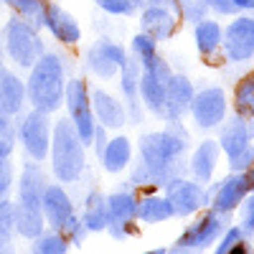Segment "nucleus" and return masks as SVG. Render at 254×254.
<instances>
[{
  "mask_svg": "<svg viewBox=\"0 0 254 254\" xmlns=\"http://www.w3.org/2000/svg\"><path fill=\"white\" fill-rule=\"evenodd\" d=\"M140 163L132 171V183L137 186H168L181 178V158L188 150V132L181 127V120H168L165 130L145 132L137 140Z\"/></svg>",
  "mask_w": 254,
  "mask_h": 254,
  "instance_id": "f257e3e1",
  "label": "nucleus"
},
{
  "mask_svg": "<svg viewBox=\"0 0 254 254\" xmlns=\"http://www.w3.org/2000/svg\"><path fill=\"white\" fill-rule=\"evenodd\" d=\"M64 94H66V66L59 54L46 51L41 56L26 79V97L28 104L38 112H56L64 104Z\"/></svg>",
  "mask_w": 254,
  "mask_h": 254,
  "instance_id": "f03ea898",
  "label": "nucleus"
},
{
  "mask_svg": "<svg viewBox=\"0 0 254 254\" xmlns=\"http://www.w3.org/2000/svg\"><path fill=\"white\" fill-rule=\"evenodd\" d=\"M84 145L79 132L74 130L71 120H59L51 130V171L56 176V181L61 183H74L79 181V176L84 173Z\"/></svg>",
  "mask_w": 254,
  "mask_h": 254,
  "instance_id": "7ed1b4c3",
  "label": "nucleus"
},
{
  "mask_svg": "<svg viewBox=\"0 0 254 254\" xmlns=\"http://www.w3.org/2000/svg\"><path fill=\"white\" fill-rule=\"evenodd\" d=\"M3 49L10 61L20 69H33V64L46 54V46L38 36V28L26 23L23 18H10L3 28Z\"/></svg>",
  "mask_w": 254,
  "mask_h": 254,
  "instance_id": "20e7f679",
  "label": "nucleus"
},
{
  "mask_svg": "<svg viewBox=\"0 0 254 254\" xmlns=\"http://www.w3.org/2000/svg\"><path fill=\"white\" fill-rule=\"evenodd\" d=\"M51 120L46 112H38V110H31L20 117L18 122V140L23 145V150L31 160L36 163H44L49 158V150H51Z\"/></svg>",
  "mask_w": 254,
  "mask_h": 254,
  "instance_id": "39448f33",
  "label": "nucleus"
},
{
  "mask_svg": "<svg viewBox=\"0 0 254 254\" xmlns=\"http://www.w3.org/2000/svg\"><path fill=\"white\" fill-rule=\"evenodd\" d=\"M64 104L69 110V120L74 125V130L79 132L84 145H92L97 122H94V112H92V99H89V89L84 79H69L66 81V94H64Z\"/></svg>",
  "mask_w": 254,
  "mask_h": 254,
  "instance_id": "423d86ee",
  "label": "nucleus"
},
{
  "mask_svg": "<svg viewBox=\"0 0 254 254\" xmlns=\"http://www.w3.org/2000/svg\"><path fill=\"white\" fill-rule=\"evenodd\" d=\"M229 214H219V211L211 208L208 214L198 216L193 224H188L186 231L181 234V239L176 244L181 247H188V249H206L211 244H216L221 237H224V231L229 229Z\"/></svg>",
  "mask_w": 254,
  "mask_h": 254,
  "instance_id": "0eeeda50",
  "label": "nucleus"
},
{
  "mask_svg": "<svg viewBox=\"0 0 254 254\" xmlns=\"http://www.w3.org/2000/svg\"><path fill=\"white\" fill-rule=\"evenodd\" d=\"M221 49L229 61H249L254 56V10L237 15L231 23L224 28V41Z\"/></svg>",
  "mask_w": 254,
  "mask_h": 254,
  "instance_id": "6e6552de",
  "label": "nucleus"
},
{
  "mask_svg": "<svg viewBox=\"0 0 254 254\" xmlns=\"http://www.w3.org/2000/svg\"><path fill=\"white\" fill-rule=\"evenodd\" d=\"M190 117L201 130H214L226 117V94L221 87H203L193 94Z\"/></svg>",
  "mask_w": 254,
  "mask_h": 254,
  "instance_id": "1a4fd4ad",
  "label": "nucleus"
},
{
  "mask_svg": "<svg viewBox=\"0 0 254 254\" xmlns=\"http://www.w3.org/2000/svg\"><path fill=\"white\" fill-rule=\"evenodd\" d=\"M165 198L173 208V216H190L206 203H211V196L203 190V186L183 176L165 186Z\"/></svg>",
  "mask_w": 254,
  "mask_h": 254,
  "instance_id": "9d476101",
  "label": "nucleus"
},
{
  "mask_svg": "<svg viewBox=\"0 0 254 254\" xmlns=\"http://www.w3.org/2000/svg\"><path fill=\"white\" fill-rule=\"evenodd\" d=\"M137 219V198L130 190H117L107 196V231L117 242L132 234V221Z\"/></svg>",
  "mask_w": 254,
  "mask_h": 254,
  "instance_id": "9b49d317",
  "label": "nucleus"
},
{
  "mask_svg": "<svg viewBox=\"0 0 254 254\" xmlns=\"http://www.w3.org/2000/svg\"><path fill=\"white\" fill-rule=\"evenodd\" d=\"M125 61H127V51L117 44V41H110V38L97 41V44L89 46V51H87V69L92 74H97L99 79L120 76Z\"/></svg>",
  "mask_w": 254,
  "mask_h": 254,
  "instance_id": "f8f14e48",
  "label": "nucleus"
},
{
  "mask_svg": "<svg viewBox=\"0 0 254 254\" xmlns=\"http://www.w3.org/2000/svg\"><path fill=\"white\" fill-rule=\"evenodd\" d=\"M41 211H44L46 226H51V231H61L64 224L74 216L71 198L59 183H49L46 186L44 198H41Z\"/></svg>",
  "mask_w": 254,
  "mask_h": 254,
  "instance_id": "ddd939ff",
  "label": "nucleus"
},
{
  "mask_svg": "<svg viewBox=\"0 0 254 254\" xmlns=\"http://www.w3.org/2000/svg\"><path fill=\"white\" fill-rule=\"evenodd\" d=\"M249 196V186L244 173H231L226 176L219 186H214V196H211V208L219 214H231L237 206L244 203V198Z\"/></svg>",
  "mask_w": 254,
  "mask_h": 254,
  "instance_id": "4468645a",
  "label": "nucleus"
},
{
  "mask_svg": "<svg viewBox=\"0 0 254 254\" xmlns=\"http://www.w3.org/2000/svg\"><path fill=\"white\" fill-rule=\"evenodd\" d=\"M46 176L41 171V165L36 160H28L23 165V173H20L18 181V206L23 208H33L41 211V198H44V190H46Z\"/></svg>",
  "mask_w": 254,
  "mask_h": 254,
  "instance_id": "2eb2a0df",
  "label": "nucleus"
},
{
  "mask_svg": "<svg viewBox=\"0 0 254 254\" xmlns=\"http://www.w3.org/2000/svg\"><path fill=\"white\" fill-rule=\"evenodd\" d=\"M89 99H92L94 120L104 130H120V127L127 125V107L120 99H115L110 92L94 89V92H89Z\"/></svg>",
  "mask_w": 254,
  "mask_h": 254,
  "instance_id": "dca6fc26",
  "label": "nucleus"
},
{
  "mask_svg": "<svg viewBox=\"0 0 254 254\" xmlns=\"http://www.w3.org/2000/svg\"><path fill=\"white\" fill-rule=\"evenodd\" d=\"M193 84L183 74H173L165 84V120H181L186 112H190L193 102Z\"/></svg>",
  "mask_w": 254,
  "mask_h": 254,
  "instance_id": "f3484780",
  "label": "nucleus"
},
{
  "mask_svg": "<svg viewBox=\"0 0 254 254\" xmlns=\"http://www.w3.org/2000/svg\"><path fill=\"white\" fill-rule=\"evenodd\" d=\"M44 28H49V33L61 41L64 46H74L81 41V28H79V20L69 13L64 10L61 5L56 3H49L46 5V20H44Z\"/></svg>",
  "mask_w": 254,
  "mask_h": 254,
  "instance_id": "a211bd4d",
  "label": "nucleus"
},
{
  "mask_svg": "<svg viewBox=\"0 0 254 254\" xmlns=\"http://www.w3.org/2000/svg\"><path fill=\"white\" fill-rule=\"evenodd\" d=\"M140 76H142V64L135 59V56H127L125 66L120 71V87H122V94H125V102H127V115L135 120V125L142 120V112H140Z\"/></svg>",
  "mask_w": 254,
  "mask_h": 254,
  "instance_id": "6ab92c4d",
  "label": "nucleus"
},
{
  "mask_svg": "<svg viewBox=\"0 0 254 254\" xmlns=\"http://www.w3.org/2000/svg\"><path fill=\"white\" fill-rule=\"evenodd\" d=\"M26 81L20 79L15 71L0 66V107H3L8 115H20L26 107Z\"/></svg>",
  "mask_w": 254,
  "mask_h": 254,
  "instance_id": "aec40b11",
  "label": "nucleus"
},
{
  "mask_svg": "<svg viewBox=\"0 0 254 254\" xmlns=\"http://www.w3.org/2000/svg\"><path fill=\"white\" fill-rule=\"evenodd\" d=\"M219 155H221L219 140H203L196 150H193L188 171H190V176L196 178V183L203 186V183L211 181V176H214V168H216V163H219Z\"/></svg>",
  "mask_w": 254,
  "mask_h": 254,
  "instance_id": "412c9836",
  "label": "nucleus"
},
{
  "mask_svg": "<svg viewBox=\"0 0 254 254\" xmlns=\"http://www.w3.org/2000/svg\"><path fill=\"white\" fill-rule=\"evenodd\" d=\"M140 26H142V33H147L150 38L168 41L176 33V15L168 8H145L140 15Z\"/></svg>",
  "mask_w": 254,
  "mask_h": 254,
  "instance_id": "4be33fe9",
  "label": "nucleus"
},
{
  "mask_svg": "<svg viewBox=\"0 0 254 254\" xmlns=\"http://www.w3.org/2000/svg\"><path fill=\"white\" fill-rule=\"evenodd\" d=\"M252 135H249V125H247V117H239L234 115L226 125H221V135H219V145L221 150L231 158L237 155L239 150H244V147H249L252 142Z\"/></svg>",
  "mask_w": 254,
  "mask_h": 254,
  "instance_id": "5701e85b",
  "label": "nucleus"
},
{
  "mask_svg": "<svg viewBox=\"0 0 254 254\" xmlns=\"http://www.w3.org/2000/svg\"><path fill=\"white\" fill-rule=\"evenodd\" d=\"M165 84L168 79L153 71H142L140 76V102L158 117H165Z\"/></svg>",
  "mask_w": 254,
  "mask_h": 254,
  "instance_id": "b1692460",
  "label": "nucleus"
},
{
  "mask_svg": "<svg viewBox=\"0 0 254 254\" xmlns=\"http://www.w3.org/2000/svg\"><path fill=\"white\" fill-rule=\"evenodd\" d=\"M99 158H102V165H104L107 173H122L132 160V142L127 137H122V135H117L104 145Z\"/></svg>",
  "mask_w": 254,
  "mask_h": 254,
  "instance_id": "393cba45",
  "label": "nucleus"
},
{
  "mask_svg": "<svg viewBox=\"0 0 254 254\" xmlns=\"http://www.w3.org/2000/svg\"><path fill=\"white\" fill-rule=\"evenodd\" d=\"M193 41H196V49L201 56H211L221 49V41H224V31L216 20H201V23L193 26Z\"/></svg>",
  "mask_w": 254,
  "mask_h": 254,
  "instance_id": "a878e982",
  "label": "nucleus"
},
{
  "mask_svg": "<svg viewBox=\"0 0 254 254\" xmlns=\"http://www.w3.org/2000/svg\"><path fill=\"white\" fill-rule=\"evenodd\" d=\"M81 224L87 231H107V198L99 190H92L84 203Z\"/></svg>",
  "mask_w": 254,
  "mask_h": 254,
  "instance_id": "bb28decb",
  "label": "nucleus"
},
{
  "mask_svg": "<svg viewBox=\"0 0 254 254\" xmlns=\"http://www.w3.org/2000/svg\"><path fill=\"white\" fill-rule=\"evenodd\" d=\"M137 219L145 224H160L173 219V208L165 196H145L142 201H137Z\"/></svg>",
  "mask_w": 254,
  "mask_h": 254,
  "instance_id": "cd10ccee",
  "label": "nucleus"
},
{
  "mask_svg": "<svg viewBox=\"0 0 254 254\" xmlns=\"http://www.w3.org/2000/svg\"><path fill=\"white\" fill-rule=\"evenodd\" d=\"M46 229V219L44 211H33V208H23L15 203V231L26 239H38Z\"/></svg>",
  "mask_w": 254,
  "mask_h": 254,
  "instance_id": "c85d7f7f",
  "label": "nucleus"
},
{
  "mask_svg": "<svg viewBox=\"0 0 254 254\" xmlns=\"http://www.w3.org/2000/svg\"><path fill=\"white\" fill-rule=\"evenodd\" d=\"M8 8L18 13V18H23L26 23L33 28H44L46 20V0H3Z\"/></svg>",
  "mask_w": 254,
  "mask_h": 254,
  "instance_id": "c756f323",
  "label": "nucleus"
},
{
  "mask_svg": "<svg viewBox=\"0 0 254 254\" xmlns=\"http://www.w3.org/2000/svg\"><path fill=\"white\" fill-rule=\"evenodd\" d=\"M234 104H237V115L239 117H254V74L244 76L237 84L234 92Z\"/></svg>",
  "mask_w": 254,
  "mask_h": 254,
  "instance_id": "7c9ffc66",
  "label": "nucleus"
},
{
  "mask_svg": "<svg viewBox=\"0 0 254 254\" xmlns=\"http://www.w3.org/2000/svg\"><path fill=\"white\" fill-rule=\"evenodd\" d=\"M33 254H69V242L61 231H44L38 239H33Z\"/></svg>",
  "mask_w": 254,
  "mask_h": 254,
  "instance_id": "2f4dec72",
  "label": "nucleus"
},
{
  "mask_svg": "<svg viewBox=\"0 0 254 254\" xmlns=\"http://www.w3.org/2000/svg\"><path fill=\"white\" fill-rule=\"evenodd\" d=\"M15 140H18V127L13 122V115H8L3 107H0V158L13 155Z\"/></svg>",
  "mask_w": 254,
  "mask_h": 254,
  "instance_id": "473e14b6",
  "label": "nucleus"
},
{
  "mask_svg": "<svg viewBox=\"0 0 254 254\" xmlns=\"http://www.w3.org/2000/svg\"><path fill=\"white\" fill-rule=\"evenodd\" d=\"M155 44L158 41L155 38H150L147 33H137L135 38H132V56L142 64V69H147V66H153V61L158 59V51H155Z\"/></svg>",
  "mask_w": 254,
  "mask_h": 254,
  "instance_id": "72a5a7b5",
  "label": "nucleus"
},
{
  "mask_svg": "<svg viewBox=\"0 0 254 254\" xmlns=\"http://www.w3.org/2000/svg\"><path fill=\"white\" fill-rule=\"evenodd\" d=\"M176 10L183 15V20L188 23H201L208 18V0H176Z\"/></svg>",
  "mask_w": 254,
  "mask_h": 254,
  "instance_id": "f704fd0d",
  "label": "nucleus"
},
{
  "mask_svg": "<svg viewBox=\"0 0 254 254\" xmlns=\"http://www.w3.org/2000/svg\"><path fill=\"white\" fill-rule=\"evenodd\" d=\"M110 15H135L142 8V0H94Z\"/></svg>",
  "mask_w": 254,
  "mask_h": 254,
  "instance_id": "c9c22d12",
  "label": "nucleus"
},
{
  "mask_svg": "<svg viewBox=\"0 0 254 254\" xmlns=\"http://www.w3.org/2000/svg\"><path fill=\"white\" fill-rule=\"evenodd\" d=\"M254 165V147H244V150H239L237 155H231L229 158V168H231V173H247L249 168Z\"/></svg>",
  "mask_w": 254,
  "mask_h": 254,
  "instance_id": "e433bc0d",
  "label": "nucleus"
},
{
  "mask_svg": "<svg viewBox=\"0 0 254 254\" xmlns=\"http://www.w3.org/2000/svg\"><path fill=\"white\" fill-rule=\"evenodd\" d=\"M61 234H64V239L66 242H74L76 247L84 242V237L89 234L87 229H84V224H81V219H76V216H71L66 224H64V229H61Z\"/></svg>",
  "mask_w": 254,
  "mask_h": 254,
  "instance_id": "4c0bfd02",
  "label": "nucleus"
},
{
  "mask_svg": "<svg viewBox=\"0 0 254 254\" xmlns=\"http://www.w3.org/2000/svg\"><path fill=\"white\" fill-rule=\"evenodd\" d=\"M242 239H244L242 226H229V229L224 231V237L216 242V252H214V254H229V249L234 247L237 242H242Z\"/></svg>",
  "mask_w": 254,
  "mask_h": 254,
  "instance_id": "58836bf2",
  "label": "nucleus"
},
{
  "mask_svg": "<svg viewBox=\"0 0 254 254\" xmlns=\"http://www.w3.org/2000/svg\"><path fill=\"white\" fill-rule=\"evenodd\" d=\"M10 186H13V165H10V158H0V203L8 198Z\"/></svg>",
  "mask_w": 254,
  "mask_h": 254,
  "instance_id": "ea45409f",
  "label": "nucleus"
},
{
  "mask_svg": "<svg viewBox=\"0 0 254 254\" xmlns=\"http://www.w3.org/2000/svg\"><path fill=\"white\" fill-rule=\"evenodd\" d=\"M242 231L244 234H254V193L244 198L242 203Z\"/></svg>",
  "mask_w": 254,
  "mask_h": 254,
  "instance_id": "a19ab883",
  "label": "nucleus"
},
{
  "mask_svg": "<svg viewBox=\"0 0 254 254\" xmlns=\"http://www.w3.org/2000/svg\"><path fill=\"white\" fill-rule=\"evenodd\" d=\"M208 8L219 15H239L234 0H208Z\"/></svg>",
  "mask_w": 254,
  "mask_h": 254,
  "instance_id": "79ce46f5",
  "label": "nucleus"
},
{
  "mask_svg": "<svg viewBox=\"0 0 254 254\" xmlns=\"http://www.w3.org/2000/svg\"><path fill=\"white\" fill-rule=\"evenodd\" d=\"M0 254H15L13 234H5V231H0Z\"/></svg>",
  "mask_w": 254,
  "mask_h": 254,
  "instance_id": "37998d69",
  "label": "nucleus"
},
{
  "mask_svg": "<svg viewBox=\"0 0 254 254\" xmlns=\"http://www.w3.org/2000/svg\"><path fill=\"white\" fill-rule=\"evenodd\" d=\"M142 5L145 8H168V10H173L176 0H142Z\"/></svg>",
  "mask_w": 254,
  "mask_h": 254,
  "instance_id": "c03bdc74",
  "label": "nucleus"
},
{
  "mask_svg": "<svg viewBox=\"0 0 254 254\" xmlns=\"http://www.w3.org/2000/svg\"><path fill=\"white\" fill-rule=\"evenodd\" d=\"M165 254H198V249H188V247H181V244H176L173 249H168Z\"/></svg>",
  "mask_w": 254,
  "mask_h": 254,
  "instance_id": "a18cd8bd",
  "label": "nucleus"
},
{
  "mask_svg": "<svg viewBox=\"0 0 254 254\" xmlns=\"http://www.w3.org/2000/svg\"><path fill=\"white\" fill-rule=\"evenodd\" d=\"M229 254H249V247H247V242L242 239V242H237L234 247L229 249Z\"/></svg>",
  "mask_w": 254,
  "mask_h": 254,
  "instance_id": "49530a36",
  "label": "nucleus"
},
{
  "mask_svg": "<svg viewBox=\"0 0 254 254\" xmlns=\"http://www.w3.org/2000/svg\"><path fill=\"white\" fill-rule=\"evenodd\" d=\"M244 178H247V186H249V193H254V165L244 173Z\"/></svg>",
  "mask_w": 254,
  "mask_h": 254,
  "instance_id": "de8ad7c7",
  "label": "nucleus"
},
{
  "mask_svg": "<svg viewBox=\"0 0 254 254\" xmlns=\"http://www.w3.org/2000/svg\"><path fill=\"white\" fill-rule=\"evenodd\" d=\"M168 249L165 247H158V249H150V252H142V254H165Z\"/></svg>",
  "mask_w": 254,
  "mask_h": 254,
  "instance_id": "09e8293b",
  "label": "nucleus"
},
{
  "mask_svg": "<svg viewBox=\"0 0 254 254\" xmlns=\"http://www.w3.org/2000/svg\"><path fill=\"white\" fill-rule=\"evenodd\" d=\"M0 66H3V41H0Z\"/></svg>",
  "mask_w": 254,
  "mask_h": 254,
  "instance_id": "8fccbe9b",
  "label": "nucleus"
}]
</instances>
